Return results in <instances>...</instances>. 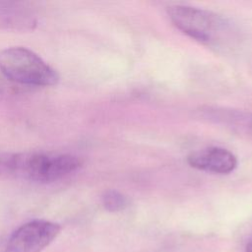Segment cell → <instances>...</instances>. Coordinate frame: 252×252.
I'll return each instance as SVG.
<instances>
[{
  "label": "cell",
  "instance_id": "cell-1",
  "mask_svg": "<svg viewBox=\"0 0 252 252\" xmlns=\"http://www.w3.org/2000/svg\"><path fill=\"white\" fill-rule=\"evenodd\" d=\"M82 165L78 157L68 154L2 153L0 175L49 183L77 171Z\"/></svg>",
  "mask_w": 252,
  "mask_h": 252
},
{
  "label": "cell",
  "instance_id": "cell-2",
  "mask_svg": "<svg viewBox=\"0 0 252 252\" xmlns=\"http://www.w3.org/2000/svg\"><path fill=\"white\" fill-rule=\"evenodd\" d=\"M0 71L11 81L24 85L47 87L59 81L52 67L33 51L21 46L0 51Z\"/></svg>",
  "mask_w": 252,
  "mask_h": 252
},
{
  "label": "cell",
  "instance_id": "cell-3",
  "mask_svg": "<svg viewBox=\"0 0 252 252\" xmlns=\"http://www.w3.org/2000/svg\"><path fill=\"white\" fill-rule=\"evenodd\" d=\"M167 13L177 29L202 42L218 43L229 32V24L222 17L204 9L174 5Z\"/></svg>",
  "mask_w": 252,
  "mask_h": 252
},
{
  "label": "cell",
  "instance_id": "cell-4",
  "mask_svg": "<svg viewBox=\"0 0 252 252\" xmlns=\"http://www.w3.org/2000/svg\"><path fill=\"white\" fill-rule=\"evenodd\" d=\"M58 223L33 220L18 227L8 240V252H41L60 233Z\"/></svg>",
  "mask_w": 252,
  "mask_h": 252
},
{
  "label": "cell",
  "instance_id": "cell-5",
  "mask_svg": "<svg viewBox=\"0 0 252 252\" xmlns=\"http://www.w3.org/2000/svg\"><path fill=\"white\" fill-rule=\"evenodd\" d=\"M188 163L197 169L227 174L237 166L236 157L226 149L212 147L194 152L188 156Z\"/></svg>",
  "mask_w": 252,
  "mask_h": 252
},
{
  "label": "cell",
  "instance_id": "cell-6",
  "mask_svg": "<svg viewBox=\"0 0 252 252\" xmlns=\"http://www.w3.org/2000/svg\"><path fill=\"white\" fill-rule=\"evenodd\" d=\"M205 116L210 120H215L217 123L227 125L233 129H239L240 132L252 134V114L237 111L226 110L220 108H208L205 110Z\"/></svg>",
  "mask_w": 252,
  "mask_h": 252
},
{
  "label": "cell",
  "instance_id": "cell-7",
  "mask_svg": "<svg viewBox=\"0 0 252 252\" xmlns=\"http://www.w3.org/2000/svg\"><path fill=\"white\" fill-rule=\"evenodd\" d=\"M101 202L104 209L112 213L124 210L129 204L128 198L116 190H108L104 192L101 197Z\"/></svg>",
  "mask_w": 252,
  "mask_h": 252
},
{
  "label": "cell",
  "instance_id": "cell-8",
  "mask_svg": "<svg viewBox=\"0 0 252 252\" xmlns=\"http://www.w3.org/2000/svg\"><path fill=\"white\" fill-rule=\"evenodd\" d=\"M245 252H252V234L248 238V241L245 247Z\"/></svg>",
  "mask_w": 252,
  "mask_h": 252
}]
</instances>
